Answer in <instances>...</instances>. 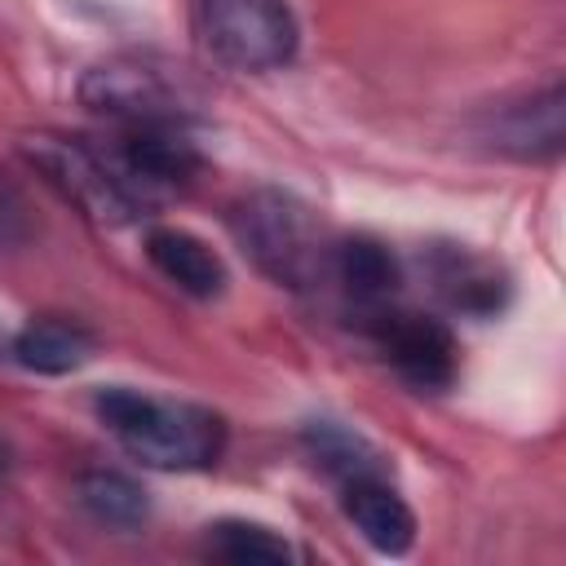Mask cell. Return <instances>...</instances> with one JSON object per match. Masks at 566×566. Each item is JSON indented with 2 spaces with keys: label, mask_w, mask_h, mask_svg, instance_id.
Segmentation results:
<instances>
[{
  "label": "cell",
  "mask_w": 566,
  "mask_h": 566,
  "mask_svg": "<svg viewBox=\"0 0 566 566\" xmlns=\"http://www.w3.org/2000/svg\"><path fill=\"white\" fill-rule=\"evenodd\" d=\"M93 407L97 420L119 438V447L150 469H208L226 447V420L199 402H172L128 385H111L97 389Z\"/></svg>",
  "instance_id": "6da1fadb"
},
{
  "label": "cell",
  "mask_w": 566,
  "mask_h": 566,
  "mask_svg": "<svg viewBox=\"0 0 566 566\" xmlns=\"http://www.w3.org/2000/svg\"><path fill=\"white\" fill-rule=\"evenodd\" d=\"M199 40L230 71H274L296 53V18L283 0H199Z\"/></svg>",
  "instance_id": "7a4b0ae2"
},
{
  "label": "cell",
  "mask_w": 566,
  "mask_h": 566,
  "mask_svg": "<svg viewBox=\"0 0 566 566\" xmlns=\"http://www.w3.org/2000/svg\"><path fill=\"white\" fill-rule=\"evenodd\" d=\"M239 234L248 252L283 283H310L314 270H323V239L310 221V212L287 195H256L239 212Z\"/></svg>",
  "instance_id": "3957f363"
},
{
  "label": "cell",
  "mask_w": 566,
  "mask_h": 566,
  "mask_svg": "<svg viewBox=\"0 0 566 566\" xmlns=\"http://www.w3.org/2000/svg\"><path fill=\"white\" fill-rule=\"evenodd\" d=\"M80 97L124 124H172L186 111V84L168 66L142 57H115L84 75Z\"/></svg>",
  "instance_id": "277c9868"
},
{
  "label": "cell",
  "mask_w": 566,
  "mask_h": 566,
  "mask_svg": "<svg viewBox=\"0 0 566 566\" xmlns=\"http://www.w3.org/2000/svg\"><path fill=\"white\" fill-rule=\"evenodd\" d=\"M376 340L402 380L416 389H447L455 380V340L429 314H380Z\"/></svg>",
  "instance_id": "5b68a950"
},
{
  "label": "cell",
  "mask_w": 566,
  "mask_h": 566,
  "mask_svg": "<svg viewBox=\"0 0 566 566\" xmlns=\"http://www.w3.org/2000/svg\"><path fill=\"white\" fill-rule=\"evenodd\" d=\"M340 509L354 522V531L385 557H402L416 544V513L407 509V500L389 482H380V473L349 478Z\"/></svg>",
  "instance_id": "8992f818"
},
{
  "label": "cell",
  "mask_w": 566,
  "mask_h": 566,
  "mask_svg": "<svg viewBox=\"0 0 566 566\" xmlns=\"http://www.w3.org/2000/svg\"><path fill=\"white\" fill-rule=\"evenodd\" d=\"M146 256L150 265L177 283L181 292L199 296V301H212L226 292V261L190 230H177V226H159L146 234Z\"/></svg>",
  "instance_id": "52a82bcc"
},
{
  "label": "cell",
  "mask_w": 566,
  "mask_h": 566,
  "mask_svg": "<svg viewBox=\"0 0 566 566\" xmlns=\"http://www.w3.org/2000/svg\"><path fill=\"white\" fill-rule=\"evenodd\" d=\"M13 358L40 376H66L93 358V332L75 318H31L13 336Z\"/></svg>",
  "instance_id": "ba28073f"
},
{
  "label": "cell",
  "mask_w": 566,
  "mask_h": 566,
  "mask_svg": "<svg viewBox=\"0 0 566 566\" xmlns=\"http://www.w3.org/2000/svg\"><path fill=\"white\" fill-rule=\"evenodd\" d=\"M491 137L500 150H513L526 159L531 155H557L562 150V88L553 84L544 97L504 111L500 124H491Z\"/></svg>",
  "instance_id": "9c48e42d"
},
{
  "label": "cell",
  "mask_w": 566,
  "mask_h": 566,
  "mask_svg": "<svg viewBox=\"0 0 566 566\" xmlns=\"http://www.w3.org/2000/svg\"><path fill=\"white\" fill-rule=\"evenodd\" d=\"M438 283H442V296L464 310V314H495L504 305V279L486 265V261H473L464 252H451L447 265L438 270Z\"/></svg>",
  "instance_id": "30bf717a"
},
{
  "label": "cell",
  "mask_w": 566,
  "mask_h": 566,
  "mask_svg": "<svg viewBox=\"0 0 566 566\" xmlns=\"http://www.w3.org/2000/svg\"><path fill=\"white\" fill-rule=\"evenodd\" d=\"M336 274L358 301H380L398 287V261L376 239H349L336 248Z\"/></svg>",
  "instance_id": "8fae6325"
},
{
  "label": "cell",
  "mask_w": 566,
  "mask_h": 566,
  "mask_svg": "<svg viewBox=\"0 0 566 566\" xmlns=\"http://www.w3.org/2000/svg\"><path fill=\"white\" fill-rule=\"evenodd\" d=\"M80 504L106 526H137L146 517V491L133 478L106 469L80 478Z\"/></svg>",
  "instance_id": "7c38bea8"
},
{
  "label": "cell",
  "mask_w": 566,
  "mask_h": 566,
  "mask_svg": "<svg viewBox=\"0 0 566 566\" xmlns=\"http://www.w3.org/2000/svg\"><path fill=\"white\" fill-rule=\"evenodd\" d=\"M208 553L221 562H292V544L261 522L226 517L208 526Z\"/></svg>",
  "instance_id": "4fadbf2b"
},
{
  "label": "cell",
  "mask_w": 566,
  "mask_h": 566,
  "mask_svg": "<svg viewBox=\"0 0 566 566\" xmlns=\"http://www.w3.org/2000/svg\"><path fill=\"white\" fill-rule=\"evenodd\" d=\"M310 447H314V455H318L327 469H336L345 482H349V478H371V473H380L371 447H367L358 433L340 429V424H314V429H310Z\"/></svg>",
  "instance_id": "5bb4252c"
}]
</instances>
